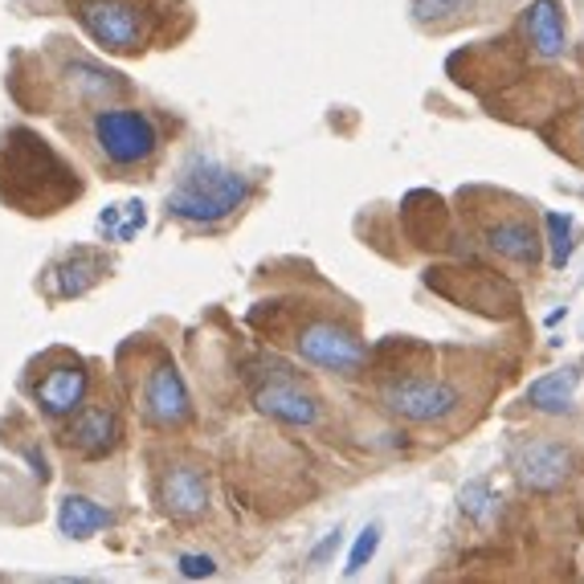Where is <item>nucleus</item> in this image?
Masks as SVG:
<instances>
[{"instance_id":"f257e3e1","label":"nucleus","mask_w":584,"mask_h":584,"mask_svg":"<svg viewBox=\"0 0 584 584\" xmlns=\"http://www.w3.org/2000/svg\"><path fill=\"white\" fill-rule=\"evenodd\" d=\"M83 197V176L34 127L0 132V204L25 218H50Z\"/></svg>"},{"instance_id":"f03ea898","label":"nucleus","mask_w":584,"mask_h":584,"mask_svg":"<svg viewBox=\"0 0 584 584\" xmlns=\"http://www.w3.org/2000/svg\"><path fill=\"white\" fill-rule=\"evenodd\" d=\"M83 148L107 176H148L164 151V132L144 107L107 102L86 111Z\"/></svg>"},{"instance_id":"7ed1b4c3","label":"nucleus","mask_w":584,"mask_h":584,"mask_svg":"<svg viewBox=\"0 0 584 584\" xmlns=\"http://www.w3.org/2000/svg\"><path fill=\"white\" fill-rule=\"evenodd\" d=\"M253 197V181L229 164H218L209 156H197L176 172V181L164 197V213L188 229H213L234 218Z\"/></svg>"},{"instance_id":"20e7f679","label":"nucleus","mask_w":584,"mask_h":584,"mask_svg":"<svg viewBox=\"0 0 584 584\" xmlns=\"http://www.w3.org/2000/svg\"><path fill=\"white\" fill-rule=\"evenodd\" d=\"M127 348L135 351L127 381H132V397L144 425L160 430V434L192 425V393H188L176 360L151 339H139V344H127Z\"/></svg>"},{"instance_id":"39448f33","label":"nucleus","mask_w":584,"mask_h":584,"mask_svg":"<svg viewBox=\"0 0 584 584\" xmlns=\"http://www.w3.org/2000/svg\"><path fill=\"white\" fill-rule=\"evenodd\" d=\"M70 13L99 50L132 58L148 50L160 0H70Z\"/></svg>"},{"instance_id":"423d86ee","label":"nucleus","mask_w":584,"mask_h":584,"mask_svg":"<svg viewBox=\"0 0 584 584\" xmlns=\"http://www.w3.org/2000/svg\"><path fill=\"white\" fill-rule=\"evenodd\" d=\"M250 393L258 413H266L270 421L278 425H290V430H311L323 421V401L311 384L302 381L299 372L283 360H258L250 368Z\"/></svg>"},{"instance_id":"0eeeda50","label":"nucleus","mask_w":584,"mask_h":584,"mask_svg":"<svg viewBox=\"0 0 584 584\" xmlns=\"http://www.w3.org/2000/svg\"><path fill=\"white\" fill-rule=\"evenodd\" d=\"M25 393L37 405V413L50 421H66L90 397V368L83 364V356L53 348L46 356H37L25 376Z\"/></svg>"},{"instance_id":"6e6552de","label":"nucleus","mask_w":584,"mask_h":584,"mask_svg":"<svg viewBox=\"0 0 584 584\" xmlns=\"http://www.w3.org/2000/svg\"><path fill=\"white\" fill-rule=\"evenodd\" d=\"M290 348L299 360L315 368H327L335 376H360L368 364V344L364 335L351 323L339 319H307L290 332Z\"/></svg>"},{"instance_id":"1a4fd4ad","label":"nucleus","mask_w":584,"mask_h":584,"mask_svg":"<svg viewBox=\"0 0 584 584\" xmlns=\"http://www.w3.org/2000/svg\"><path fill=\"white\" fill-rule=\"evenodd\" d=\"M381 405L413 425H442L462 409V388L437 376H397L381 388Z\"/></svg>"},{"instance_id":"9d476101","label":"nucleus","mask_w":584,"mask_h":584,"mask_svg":"<svg viewBox=\"0 0 584 584\" xmlns=\"http://www.w3.org/2000/svg\"><path fill=\"white\" fill-rule=\"evenodd\" d=\"M511 470H515L523 490H532V495H556L576 474V458H572V450H568L564 442L532 437V442H523L515 450Z\"/></svg>"},{"instance_id":"9b49d317","label":"nucleus","mask_w":584,"mask_h":584,"mask_svg":"<svg viewBox=\"0 0 584 584\" xmlns=\"http://www.w3.org/2000/svg\"><path fill=\"white\" fill-rule=\"evenodd\" d=\"M58 442L83 462L111 458L119 450V442H123V421H119L115 405H83L74 418H66V430H62Z\"/></svg>"},{"instance_id":"f8f14e48","label":"nucleus","mask_w":584,"mask_h":584,"mask_svg":"<svg viewBox=\"0 0 584 584\" xmlns=\"http://www.w3.org/2000/svg\"><path fill=\"white\" fill-rule=\"evenodd\" d=\"M111 274V258L102 250H90V246H74L70 253H62L46 278H41V290L50 302H70V299H83L86 290H95Z\"/></svg>"},{"instance_id":"ddd939ff","label":"nucleus","mask_w":584,"mask_h":584,"mask_svg":"<svg viewBox=\"0 0 584 584\" xmlns=\"http://www.w3.org/2000/svg\"><path fill=\"white\" fill-rule=\"evenodd\" d=\"M160 507H164L167 519L176 523H197L209 511V474H204L201 462H172V467L160 470Z\"/></svg>"},{"instance_id":"4468645a","label":"nucleus","mask_w":584,"mask_h":584,"mask_svg":"<svg viewBox=\"0 0 584 584\" xmlns=\"http://www.w3.org/2000/svg\"><path fill=\"white\" fill-rule=\"evenodd\" d=\"M58 74H62L58 83L70 95V102H83V107H107V102L123 99L132 90L123 74L99 66L95 58H83V53H70L66 62L58 66Z\"/></svg>"},{"instance_id":"2eb2a0df","label":"nucleus","mask_w":584,"mask_h":584,"mask_svg":"<svg viewBox=\"0 0 584 584\" xmlns=\"http://www.w3.org/2000/svg\"><path fill=\"white\" fill-rule=\"evenodd\" d=\"M584 381V360L576 364H564L556 368V372H544V376H535L527 384V409L535 413H548V418H568L572 409H576V388Z\"/></svg>"},{"instance_id":"dca6fc26","label":"nucleus","mask_w":584,"mask_h":584,"mask_svg":"<svg viewBox=\"0 0 584 584\" xmlns=\"http://www.w3.org/2000/svg\"><path fill=\"white\" fill-rule=\"evenodd\" d=\"M486 246L507 258V262H515V266H527L535 270L539 266V258H544V237L539 229L532 225V218H499L486 225Z\"/></svg>"},{"instance_id":"f3484780","label":"nucleus","mask_w":584,"mask_h":584,"mask_svg":"<svg viewBox=\"0 0 584 584\" xmlns=\"http://www.w3.org/2000/svg\"><path fill=\"white\" fill-rule=\"evenodd\" d=\"M519 25H523V34H527L539 58H560L568 50V21L560 0H527Z\"/></svg>"},{"instance_id":"a211bd4d","label":"nucleus","mask_w":584,"mask_h":584,"mask_svg":"<svg viewBox=\"0 0 584 584\" xmlns=\"http://www.w3.org/2000/svg\"><path fill=\"white\" fill-rule=\"evenodd\" d=\"M115 523V515L102 507V502L86 499V495H66L62 507H58V527L70 535V539H90V535L107 532Z\"/></svg>"},{"instance_id":"6ab92c4d","label":"nucleus","mask_w":584,"mask_h":584,"mask_svg":"<svg viewBox=\"0 0 584 584\" xmlns=\"http://www.w3.org/2000/svg\"><path fill=\"white\" fill-rule=\"evenodd\" d=\"M544 241H548L551 250V266L564 270L568 262H572V250H576V241H581V225H576V218L572 213H556V209H548L544 213Z\"/></svg>"},{"instance_id":"aec40b11","label":"nucleus","mask_w":584,"mask_h":584,"mask_svg":"<svg viewBox=\"0 0 584 584\" xmlns=\"http://www.w3.org/2000/svg\"><path fill=\"white\" fill-rule=\"evenodd\" d=\"M144 201H123V204H111L107 213L99 218V234L111 237V241H132L139 229H144Z\"/></svg>"},{"instance_id":"412c9836","label":"nucleus","mask_w":584,"mask_h":584,"mask_svg":"<svg viewBox=\"0 0 584 584\" xmlns=\"http://www.w3.org/2000/svg\"><path fill=\"white\" fill-rule=\"evenodd\" d=\"M474 0H413V21L421 29H450L462 17H470Z\"/></svg>"},{"instance_id":"4be33fe9","label":"nucleus","mask_w":584,"mask_h":584,"mask_svg":"<svg viewBox=\"0 0 584 584\" xmlns=\"http://www.w3.org/2000/svg\"><path fill=\"white\" fill-rule=\"evenodd\" d=\"M458 507H462V515L474 519V523H490L495 511H499V495H495V486L486 483V479H470V483H462V490H458Z\"/></svg>"},{"instance_id":"5701e85b","label":"nucleus","mask_w":584,"mask_h":584,"mask_svg":"<svg viewBox=\"0 0 584 584\" xmlns=\"http://www.w3.org/2000/svg\"><path fill=\"white\" fill-rule=\"evenodd\" d=\"M381 539H384L381 523H368L364 532L356 535V544H351L348 564H344V576H360V572L372 564V556H376V548H381Z\"/></svg>"},{"instance_id":"b1692460","label":"nucleus","mask_w":584,"mask_h":584,"mask_svg":"<svg viewBox=\"0 0 584 584\" xmlns=\"http://www.w3.org/2000/svg\"><path fill=\"white\" fill-rule=\"evenodd\" d=\"M176 572L188 581H209V576H218V560L204 551H184V556H176Z\"/></svg>"},{"instance_id":"393cba45","label":"nucleus","mask_w":584,"mask_h":584,"mask_svg":"<svg viewBox=\"0 0 584 584\" xmlns=\"http://www.w3.org/2000/svg\"><path fill=\"white\" fill-rule=\"evenodd\" d=\"M339 544H344V532H339V527H332V532L323 535L315 548H311L307 564H311V568H323V564H327V556H335V551H339Z\"/></svg>"},{"instance_id":"a878e982","label":"nucleus","mask_w":584,"mask_h":584,"mask_svg":"<svg viewBox=\"0 0 584 584\" xmlns=\"http://www.w3.org/2000/svg\"><path fill=\"white\" fill-rule=\"evenodd\" d=\"M564 315H568V307H560V311H551V315L544 319V323H548V327H556V323H560V319H564Z\"/></svg>"}]
</instances>
